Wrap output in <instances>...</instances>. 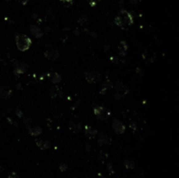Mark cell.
Listing matches in <instances>:
<instances>
[{"instance_id": "6da1fadb", "label": "cell", "mask_w": 179, "mask_h": 178, "mask_svg": "<svg viewBox=\"0 0 179 178\" xmlns=\"http://www.w3.org/2000/svg\"><path fill=\"white\" fill-rule=\"evenodd\" d=\"M114 22L119 28L127 30L134 24V18H133L130 12L122 9L115 16Z\"/></svg>"}, {"instance_id": "7a4b0ae2", "label": "cell", "mask_w": 179, "mask_h": 178, "mask_svg": "<svg viewBox=\"0 0 179 178\" xmlns=\"http://www.w3.org/2000/svg\"><path fill=\"white\" fill-rule=\"evenodd\" d=\"M15 42L18 49L21 52H26L29 50L33 44L32 39L25 34H17L15 37Z\"/></svg>"}, {"instance_id": "3957f363", "label": "cell", "mask_w": 179, "mask_h": 178, "mask_svg": "<svg viewBox=\"0 0 179 178\" xmlns=\"http://www.w3.org/2000/svg\"><path fill=\"white\" fill-rule=\"evenodd\" d=\"M93 113L99 121H107L110 116V111L105 106L97 105L93 108Z\"/></svg>"}, {"instance_id": "277c9868", "label": "cell", "mask_w": 179, "mask_h": 178, "mask_svg": "<svg viewBox=\"0 0 179 178\" xmlns=\"http://www.w3.org/2000/svg\"><path fill=\"white\" fill-rule=\"evenodd\" d=\"M115 91H116V93L114 94V99H116V100H122V99L125 98V95L129 93V89L121 82L118 81L116 83V85H115Z\"/></svg>"}, {"instance_id": "5b68a950", "label": "cell", "mask_w": 179, "mask_h": 178, "mask_svg": "<svg viewBox=\"0 0 179 178\" xmlns=\"http://www.w3.org/2000/svg\"><path fill=\"white\" fill-rule=\"evenodd\" d=\"M29 69V65L26 63H24L21 61H16L14 63V69H13V73L15 76H19L20 74L25 73L27 72Z\"/></svg>"}, {"instance_id": "8992f818", "label": "cell", "mask_w": 179, "mask_h": 178, "mask_svg": "<svg viewBox=\"0 0 179 178\" xmlns=\"http://www.w3.org/2000/svg\"><path fill=\"white\" fill-rule=\"evenodd\" d=\"M112 128L114 129V133L117 135H122L125 132L126 127L125 125L122 123V121L119 120L118 118L113 119V122H112Z\"/></svg>"}, {"instance_id": "52a82bcc", "label": "cell", "mask_w": 179, "mask_h": 178, "mask_svg": "<svg viewBox=\"0 0 179 178\" xmlns=\"http://www.w3.org/2000/svg\"><path fill=\"white\" fill-rule=\"evenodd\" d=\"M84 76H85V79L87 80V82L91 83V84L96 83L101 79V75L98 73L92 72V71H85L84 72Z\"/></svg>"}, {"instance_id": "ba28073f", "label": "cell", "mask_w": 179, "mask_h": 178, "mask_svg": "<svg viewBox=\"0 0 179 178\" xmlns=\"http://www.w3.org/2000/svg\"><path fill=\"white\" fill-rule=\"evenodd\" d=\"M45 58L51 61H55L60 58V53L57 50H47L45 52Z\"/></svg>"}, {"instance_id": "9c48e42d", "label": "cell", "mask_w": 179, "mask_h": 178, "mask_svg": "<svg viewBox=\"0 0 179 178\" xmlns=\"http://www.w3.org/2000/svg\"><path fill=\"white\" fill-rule=\"evenodd\" d=\"M112 142L111 136L108 135H101L97 140V143L99 146H109Z\"/></svg>"}, {"instance_id": "30bf717a", "label": "cell", "mask_w": 179, "mask_h": 178, "mask_svg": "<svg viewBox=\"0 0 179 178\" xmlns=\"http://www.w3.org/2000/svg\"><path fill=\"white\" fill-rule=\"evenodd\" d=\"M30 32H31V33L33 34V36H34L35 38H42L44 35L43 31H42L38 26H35V25H33V26H30Z\"/></svg>"}, {"instance_id": "8fae6325", "label": "cell", "mask_w": 179, "mask_h": 178, "mask_svg": "<svg viewBox=\"0 0 179 178\" xmlns=\"http://www.w3.org/2000/svg\"><path fill=\"white\" fill-rule=\"evenodd\" d=\"M35 142H36V145L38 146L40 149H48L51 147V143H50L49 140H44V139H41V138L36 139Z\"/></svg>"}, {"instance_id": "7c38bea8", "label": "cell", "mask_w": 179, "mask_h": 178, "mask_svg": "<svg viewBox=\"0 0 179 178\" xmlns=\"http://www.w3.org/2000/svg\"><path fill=\"white\" fill-rule=\"evenodd\" d=\"M27 125V130L29 135H32V136H38L41 133H42V129L38 126H34V127H31L29 126V124Z\"/></svg>"}, {"instance_id": "4fadbf2b", "label": "cell", "mask_w": 179, "mask_h": 178, "mask_svg": "<svg viewBox=\"0 0 179 178\" xmlns=\"http://www.w3.org/2000/svg\"><path fill=\"white\" fill-rule=\"evenodd\" d=\"M47 77L53 83H60L61 81V76L56 72H48Z\"/></svg>"}, {"instance_id": "5bb4252c", "label": "cell", "mask_w": 179, "mask_h": 178, "mask_svg": "<svg viewBox=\"0 0 179 178\" xmlns=\"http://www.w3.org/2000/svg\"><path fill=\"white\" fill-rule=\"evenodd\" d=\"M118 51H119V54L121 56H125L127 53L128 51V45L126 43V41L122 40L121 41L118 45Z\"/></svg>"}, {"instance_id": "9a60e30c", "label": "cell", "mask_w": 179, "mask_h": 178, "mask_svg": "<svg viewBox=\"0 0 179 178\" xmlns=\"http://www.w3.org/2000/svg\"><path fill=\"white\" fill-rule=\"evenodd\" d=\"M85 133H86V135H87L88 137H90V138H94L98 134L97 130L94 129L93 128L90 127V126H86V127H85Z\"/></svg>"}, {"instance_id": "2e32d148", "label": "cell", "mask_w": 179, "mask_h": 178, "mask_svg": "<svg viewBox=\"0 0 179 178\" xmlns=\"http://www.w3.org/2000/svg\"><path fill=\"white\" fill-rule=\"evenodd\" d=\"M123 165L127 169H133V168H136V162H134L133 160L126 159L123 161Z\"/></svg>"}, {"instance_id": "e0dca14e", "label": "cell", "mask_w": 179, "mask_h": 178, "mask_svg": "<svg viewBox=\"0 0 179 178\" xmlns=\"http://www.w3.org/2000/svg\"><path fill=\"white\" fill-rule=\"evenodd\" d=\"M112 86H113V85H112V83L110 81L109 82H104L103 84L101 85V94H105L107 93V91Z\"/></svg>"}, {"instance_id": "ac0fdd59", "label": "cell", "mask_w": 179, "mask_h": 178, "mask_svg": "<svg viewBox=\"0 0 179 178\" xmlns=\"http://www.w3.org/2000/svg\"><path fill=\"white\" fill-rule=\"evenodd\" d=\"M0 95L4 99H9L11 95V91L9 89H1L0 90Z\"/></svg>"}, {"instance_id": "d6986e66", "label": "cell", "mask_w": 179, "mask_h": 178, "mask_svg": "<svg viewBox=\"0 0 179 178\" xmlns=\"http://www.w3.org/2000/svg\"><path fill=\"white\" fill-rule=\"evenodd\" d=\"M108 157H109V155L106 153V151H100L99 156H98V159L101 162H104Z\"/></svg>"}, {"instance_id": "ffe728a7", "label": "cell", "mask_w": 179, "mask_h": 178, "mask_svg": "<svg viewBox=\"0 0 179 178\" xmlns=\"http://www.w3.org/2000/svg\"><path fill=\"white\" fill-rule=\"evenodd\" d=\"M70 129L72 130L73 132H78L79 130L81 129V125H80V123H79V124L72 123V124H70Z\"/></svg>"}, {"instance_id": "44dd1931", "label": "cell", "mask_w": 179, "mask_h": 178, "mask_svg": "<svg viewBox=\"0 0 179 178\" xmlns=\"http://www.w3.org/2000/svg\"><path fill=\"white\" fill-rule=\"evenodd\" d=\"M60 2L62 3V5L65 6V7H70L74 4V1L73 0H60Z\"/></svg>"}, {"instance_id": "7402d4cb", "label": "cell", "mask_w": 179, "mask_h": 178, "mask_svg": "<svg viewBox=\"0 0 179 178\" xmlns=\"http://www.w3.org/2000/svg\"><path fill=\"white\" fill-rule=\"evenodd\" d=\"M59 168H60V170L61 172H65V171L67 170L68 166H67V164L65 163V162H61V163H60V165H59Z\"/></svg>"}, {"instance_id": "603a6c76", "label": "cell", "mask_w": 179, "mask_h": 178, "mask_svg": "<svg viewBox=\"0 0 179 178\" xmlns=\"http://www.w3.org/2000/svg\"><path fill=\"white\" fill-rule=\"evenodd\" d=\"M107 168H108V171L110 175H113L114 173V166H113V164L111 163V162H108V164H107Z\"/></svg>"}, {"instance_id": "cb8c5ba5", "label": "cell", "mask_w": 179, "mask_h": 178, "mask_svg": "<svg viewBox=\"0 0 179 178\" xmlns=\"http://www.w3.org/2000/svg\"><path fill=\"white\" fill-rule=\"evenodd\" d=\"M87 22H88V19H87V18L86 16H82L79 18V23H80V25H82V26L86 25Z\"/></svg>"}, {"instance_id": "d4e9b609", "label": "cell", "mask_w": 179, "mask_h": 178, "mask_svg": "<svg viewBox=\"0 0 179 178\" xmlns=\"http://www.w3.org/2000/svg\"><path fill=\"white\" fill-rule=\"evenodd\" d=\"M7 178H20V177H19V176L17 175L15 172H12L11 174H10V175L8 176V177Z\"/></svg>"}, {"instance_id": "484cf974", "label": "cell", "mask_w": 179, "mask_h": 178, "mask_svg": "<svg viewBox=\"0 0 179 178\" xmlns=\"http://www.w3.org/2000/svg\"><path fill=\"white\" fill-rule=\"evenodd\" d=\"M96 4H97V0H90V2H89V5L92 7L96 6Z\"/></svg>"}, {"instance_id": "4316f807", "label": "cell", "mask_w": 179, "mask_h": 178, "mask_svg": "<svg viewBox=\"0 0 179 178\" xmlns=\"http://www.w3.org/2000/svg\"><path fill=\"white\" fill-rule=\"evenodd\" d=\"M139 1H140V0H130V4L131 5H133V6H136V5L139 3Z\"/></svg>"}, {"instance_id": "83f0119b", "label": "cell", "mask_w": 179, "mask_h": 178, "mask_svg": "<svg viewBox=\"0 0 179 178\" xmlns=\"http://www.w3.org/2000/svg\"><path fill=\"white\" fill-rule=\"evenodd\" d=\"M20 2H21V4L22 5H26L27 4V2H28V0H20Z\"/></svg>"}, {"instance_id": "f1b7e54d", "label": "cell", "mask_w": 179, "mask_h": 178, "mask_svg": "<svg viewBox=\"0 0 179 178\" xmlns=\"http://www.w3.org/2000/svg\"><path fill=\"white\" fill-rule=\"evenodd\" d=\"M6 2H10V1H11V0H6Z\"/></svg>"}]
</instances>
